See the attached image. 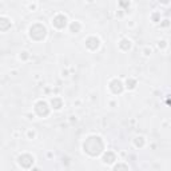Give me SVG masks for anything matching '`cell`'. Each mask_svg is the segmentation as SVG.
<instances>
[{"label": "cell", "instance_id": "cell-20", "mask_svg": "<svg viewBox=\"0 0 171 171\" xmlns=\"http://www.w3.org/2000/svg\"><path fill=\"white\" fill-rule=\"evenodd\" d=\"M159 47H161V48L166 47V42H161V43H159Z\"/></svg>", "mask_w": 171, "mask_h": 171}, {"label": "cell", "instance_id": "cell-14", "mask_svg": "<svg viewBox=\"0 0 171 171\" xmlns=\"http://www.w3.org/2000/svg\"><path fill=\"white\" fill-rule=\"evenodd\" d=\"M126 87H127L128 90H134L135 87H136V80L132 79V78H128V79L126 80Z\"/></svg>", "mask_w": 171, "mask_h": 171}, {"label": "cell", "instance_id": "cell-16", "mask_svg": "<svg viewBox=\"0 0 171 171\" xmlns=\"http://www.w3.org/2000/svg\"><path fill=\"white\" fill-rule=\"evenodd\" d=\"M19 58H20V60H27L30 58V52H28V51H23V52L19 55Z\"/></svg>", "mask_w": 171, "mask_h": 171}, {"label": "cell", "instance_id": "cell-10", "mask_svg": "<svg viewBox=\"0 0 171 171\" xmlns=\"http://www.w3.org/2000/svg\"><path fill=\"white\" fill-rule=\"evenodd\" d=\"M119 47H120V49H123V51H128V49L131 48V40L124 38V39H122L119 42Z\"/></svg>", "mask_w": 171, "mask_h": 171}, {"label": "cell", "instance_id": "cell-11", "mask_svg": "<svg viewBox=\"0 0 171 171\" xmlns=\"http://www.w3.org/2000/svg\"><path fill=\"white\" fill-rule=\"evenodd\" d=\"M51 106L54 110H60L63 107V100L60 98H52L51 99Z\"/></svg>", "mask_w": 171, "mask_h": 171}, {"label": "cell", "instance_id": "cell-21", "mask_svg": "<svg viewBox=\"0 0 171 171\" xmlns=\"http://www.w3.org/2000/svg\"><path fill=\"white\" fill-rule=\"evenodd\" d=\"M163 26H165V27H167V26H168V20H165V23H163Z\"/></svg>", "mask_w": 171, "mask_h": 171}, {"label": "cell", "instance_id": "cell-4", "mask_svg": "<svg viewBox=\"0 0 171 171\" xmlns=\"http://www.w3.org/2000/svg\"><path fill=\"white\" fill-rule=\"evenodd\" d=\"M17 162H19V165L22 166V167L30 168V167H32V165H33V156L30 154H22L19 158H17Z\"/></svg>", "mask_w": 171, "mask_h": 171}, {"label": "cell", "instance_id": "cell-5", "mask_svg": "<svg viewBox=\"0 0 171 171\" xmlns=\"http://www.w3.org/2000/svg\"><path fill=\"white\" fill-rule=\"evenodd\" d=\"M52 26L58 30H63L67 27V17L64 15H56L52 19Z\"/></svg>", "mask_w": 171, "mask_h": 171}, {"label": "cell", "instance_id": "cell-9", "mask_svg": "<svg viewBox=\"0 0 171 171\" xmlns=\"http://www.w3.org/2000/svg\"><path fill=\"white\" fill-rule=\"evenodd\" d=\"M11 28V20L8 19V17H0V31H3V32H6V31H8Z\"/></svg>", "mask_w": 171, "mask_h": 171}, {"label": "cell", "instance_id": "cell-15", "mask_svg": "<svg viewBox=\"0 0 171 171\" xmlns=\"http://www.w3.org/2000/svg\"><path fill=\"white\" fill-rule=\"evenodd\" d=\"M112 171H128V167L124 163H118V165L114 166V170Z\"/></svg>", "mask_w": 171, "mask_h": 171}, {"label": "cell", "instance_id": "cell-2", "mask_svg": "<svg viewBox=\"0 0 171 171\" xmlns=\"http://www.w3.org/2000/svg\"><path fill=\"white\" fill-rule=\"evenodd\" d=\"M46 35H47L46 27L40 23L33 24L30 28V36H31V39H33V40H38V42H39V40H43L46 38Z\"/></svg>", "mask_w": 171, "mask_h": 171}, {"label": "cell", "instance_id": "cell-22", "mask_svg": "<svg viewBox=\"0 0 171 171\" xmlns=\"http://www.w3.org/2000/svg\"><path fill=\"white\" fill-rule=\"evenodd\" d=\"M32 171H40V170H39V168H38V167H36V168H33Z\"/></svg>", "mask_w": 171, "mask_h": 171}, {"label": "cell", "instance_id": "cell-6", "mask_svg": "<svg viewBox=\"0 0 171 171\" xmlns=\"http://www.w3.org/2000/svg\"><path fill=\"white\" fill-rule=\"evenodd\" d=\"M110 90H111L114 94H122L123 90H124V84H123L122 82L119 79H112L111 82H110Z\"/></svg>", "mask_w": 171, "mask_h": 171}, {"label": "cell", "instance_id": "cell-18", "mask_svg": "<svg viewBox=\"0 0 171 171\" xmlns=\"http://www.w3.org/2000/svg\"><path fill=\"white\" fill-rule=\"evenodd\" d=\"M159 16H161V15H159V12H155L154 15H152V20H154V23H158V22H159Z\"/></svg>", "mask_w": 171, "mask_h": 171}, {"label": "cell", "instance_id": "cell-19", "mask_svg": "<svg viewBox=\"0 0 171 171\" xmlns=\"http://www.w3.org/2000/svg\"><path fill=\"white\" fill-rule=\"evenodd\" d=\"M150 54H151V49L146 48V49H145V55H150Z\"/></svg>", "mask_w": 171, "mask_h": 171}, {"label": "cell", "instance_id": "cell-3", "mask_svg": "<svg viewBox=\"0 0 171 171\" xmlns=\"http://www.w3.org/2000/svg\"><path fill=\"white\" fill-rule=\"evenodd\" d=\"M35 112H36L39 116H47L49 114V107L44 100H39V102L35 104Z\"/></svg>", "mask_w": 171, "mask_h": 171}, {"label": "cell", "instance_id": "cell-13", "mask_svg": "<svg viewBox=\"0 0 171 171\" xmlns=\"http://www.w3.org/2000/svg\"><path fill=\"white\" fill-rule=\"evenodd\" d=\"M145 138L143 136H136V138L134 139V145H135V147H138V148H142L143 146H145Z\"/></svg>", "mask_w": 171, "mask_h": 171}, {"label": "cell", "instance_id": "cell-12", "mask_svg": "<svg viewBox=\"0 0 171 171\" xmlns=\"http://www.w3.org/2000/svg\"><path fill=\"white\" fill-rule=\"evenodd\" d=\"M80 30H82V24H80L79 22H72L71 26H70V31H71L72 33L80 32Z\"/></svg>", "mask_w": 171, "mask_h": 171}, {"label": "cell", "instance_id": "cell-17", "mask_svg": "<svg viewBox=\"0 0 171 171\" xmlns=\"http://www.w3.org/2000/svg\"><path fill=\"white\" fill-rule=\"evenodd\" d=\"M35 131H33V130H28V131H27V136H28V139H33L35 138Z\"/></svg>", "mask_w": 171, "mask_h": 171}, {"label": "cell", "instance_id": "cell-1", "mask_svg": "<svg viewBox=\"0 0 171 171\" xmlns=\"http://www.w3.org/2000/svg\"><path fill=\"white\" fill-rule=\"evenodd\" d=\"M83 148L91 156H98L103 151V142L99 136H88L83 143Z\"/></svg>", "mask_w": 171, "mask_h": 171}, {"label": "cell", "instance_id": "cell-8", "mask_svg": "<svg viewBox=\"0 0 171 171\" xmlns=\"http://www.w3.org/2000/svg\"><path fill=\"white\" fill-rule=\"evenodd\" d=\"M115 161H116V156L112 151L104 152V155H103V163H106V165H111V163H114Z\"/></svg>", "mask_w": 171, "mask_h": 171}, {"label": "cell", "instance_id": "cell-7", "mask_svg": "<svg viewBox=\"0 0 171 171\" xmlns=\"http://www.w3.org/2000/svg\"><path fill=\"white\" fill-rule=\"evenodd\" d=\"M99 44H100V42H99V39L96 36H90V38L86 39V47H87L88 49H91V51L98 49Z\"/></svg>", "mask_w": 171, "mask_h": 171}]
</instances>
